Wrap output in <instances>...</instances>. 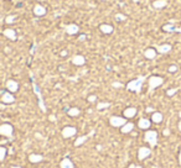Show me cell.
Listing matches in <instances>:
<instances>
[{
    "instance_id": "cell-6",
    "label": "cell",
    "mask_w": 181,
    "mask_h": 168,
    "mask_svg": "<svg viewBox=\"0 0 181 168\" xmlns=\"http://www.w3.org/2000/svg\"><path fill=\"white\" fill-rule=\"evenodd\" d=\"M150 155H151V148H150V147H147V146L139 147V150H138V159L139 161L147 159Z\"/></svg>"
},
{
    "instance_id": "cell-25",
    "label": "cell",
    "mask_w": 181,
    "mask_h": 168,
    "mask_svg": "<svg viewBox=\"0 0 181 168\" xmlns=\"http://www.w3.org/2000/svg\"><path fill=\"white\" fill-rule=\"evenodd\" d=\"M67 114H68V116H71V117H76V116H78L81 114V110L78 108L73 106V108H71V109L67 110Z\"/></svg>"
},
{
    "instance_id": "cell-41",
    "label": "cell",
    "mask_w": 181,
    "mask_h": 168,
    "mask_svg": "<svg viewBox=\"0 0 181 168\" xmlns=\"http://www.w3.org/2000/svg\"><path fill=\"white\" fill-rule=\"evenodd\" d=\"M101 1H104V0H101Z\"/></svg>"
},
{
    "instance_id": "cell-1",
    "label": "cell",
    "mask_w": 181,
    "mask_h": 168,
    "mask_svg": "<svg viewBox=\"0 0 181 168\" xmlns=\"http://www.w3.org/2000/svg\"><path fill=\"white\" fill-rule=\"evenodd\" d=\"M145 80V77L144 75H140L136 79H133L130 80L127 85H125V88H127L128 90H130V92H134V93H140L142 90V87H143V83Z\"/></svg>"
},
{
    "instance_id": "cell-9",
    "label": "cell",
    "mask_w": 181,
    "mask_h": 168,
    "mask_svg": "<svg viewBox=\"0 0 181 168\" xmlns=\"http://www.w3.org/2000/svg\"><path fill=\"white\" fill-rule=\"evenodd\" d=\"M136 113H138V109H136V108H134V106H129V108H127V109L123 111V116H124L125 119H133V117L136 115Z\"/></svg>"
},
{
    "instance_id": "cell-28",
    "label": "cell",
    "mask_w": 181,
    "mask_h": 168,
    "mask_svg": "<svg viewBox=\"0 0 181 168\" xmlns=\"http://www.w3.org/2000/svg\"><path fill=\"white\" fill-rule=\"evenodd\" d=\"M15 17H16L15 15H10V16H8V17L5 19V22H6V24H12L14 20H15Z\"/></svg>"
},
{
    "instance_id": "cell-2",
    "label": "cell",
    "mask_w": 181,
    "mask_h": 168,
    "mask_svg": "<svg viewBox=\"0 0 181 168\" xmlns=\"http://www.w3.org/2000/svg\"><path fill=\"white\" fill-rule=\"evenodd\" d=\"M144 140L150 145V147H155L158 145V132L155 130H147L144 134Z\"/></svg>"
},
{
    "instance_id": "cell-4",
    "label": "cell",
    "mask_w": 181,
    "mask_h": 168,
    "mask_svg": "<svg viewBox=\"0 0 181 168\" xmlns=\"http://www.w3.org/2000/svg\"><path fill=\"white\" fill-rule=\"evenodd\" d=\"M127 122V119L124 116H117V115H113L109 117V124L110 126H113V127H122V126Z\"/></svg>"
},
{
    "instance_id": "cell-32",
    "label": "cell",
    "mask_w": 181,
    "mask_h": 168,
    "mask_svg": "<svg viewBox=\"0 0 181 168\" xmlns=\"http://www.w3.org/2000/svg\"><path fill=\"white\" fill-rule=\"evenodd\" d=\"M176 92H177V89H176V88H174V89H169V90H168V92H166V94H168L169 96H172V95H174V94H175Z\"/></svg>"
},
{
    "instance_id": "cell-7",
    "label": "cell",
    "mask_w": 181,
    "mask_h": 168,
    "mask_svg": "<svg viewBox=\"0 0 181 168\" xmlns=\"http://www.w3.org/2000/svg\"><path fill=\"white\" fill-rule=\"evenodd\" d=\"M62 137L63 138H69V137H73L76 134H77V129L74 126H65L61 131Z\"/></svg>"
},
{
    "instance_id": "cell-23",
    "label": "cell",
    "mask_w": 181,
    "mask_h": 168,
    "mask_svg": "<svg viewBox=\"0 0 181 168\" xmlns=\"http://www.w3.org/2000/svg\"><path fill=\"white\" fill-rule=\"evenodd\" d=\"M163 119H164L163 114L159 113V111H154V113L151 114V121L155 122V124H160V122L163 121Z\"/></svg>"
},
{
    "instance_id": "cell-5",
    "label": "cell",
    "mask_w": 181,
    "mask_h": 168,
    "mask_svg": "<svg viewBox=\"0 0 181 168\" xmlns=\"http://www.w3.org/2000/svg\"><path fill=\"white\" fill-rule=\"evenodd\" d=\"M14 134V126L11 124H1L0 125V135L5 137H11Z\"/></svg>"
},
{
    "instance_id": "cell-24",
    "label": "cell",
    "mask_w": 181,
    "mask_h": 168,
    "mask_svg": "<svg viewBox=\"0 0 181 168\" xmlns=\"http://www.w3.org/2000/svg\"><path fill=\"white\" fill-rule=\"evenodd\" d=\"M166 5H168L166 0H155V1H153V8L154 9H163Z\"/></svg>"
},
{
    "instance_id": "cell-38",
    "label": "cell",
    "mask_w": 181,
    "mask_h": 168,
    "mask_svg": "<svg viewBox=\"0 0 181 168\" xmlns=\"http://www.w3.org/2000/svg\"><path fill=\"white\" fill-rule=\"evenodd\" d=\"M66 54H67L66 51H62V52H61V56H66Z\"/></svg>"
},
{
    "instance_id": "cell-12",
    "label": "cell",
    "mask_w": 181,
    "mask_h": 168,
    "mask_svg": "<svg viewBox=\"0 0 181 168\" xmlns=\"http://www.w3.org/2000/svg\"><path fill=\"white\" fill-rule=\"evenodd\" d=\"M1 101L4 104H12L14 101H15V96H14L12 93H10V92H5L1 95Z\"/></svg>"
},
{
    "instance_id": "cell-10",
    "label": "cell",
    "mask_w": 181,
    "mask_h": 168,
    "mask_svg": "<svg viewBox=\"0 0 181 168\" xmlns=\"http://www.w3.org/2000/svg\"><path fill=\"white\" fill-rule=\"evenodd\" d=\"M32 11H34L35 15L39 16V17H40V16L46 15V8H45L44 5H41V4H36V5H35Z\"/></svg>"
},
{
    "instance_id": "cell-13",
    "label": "cell",
    "mask_w": 181,
    "mask_h": 168,
    "mask_svg": "<svg viewBox=\"0 0 181 168\" xmlns=\"http://www.w3.org/2000/svg\"><path fill=\"white\" fill-rule=\"evenodd\" d=\"M65 31L68 35H76V33L80 32V26L76 25V24H69L65 27Z\"/></svg>"
},
{
    "instance_id": "cell-17",
    "label": "cell",
    "mask_w": 181,
    "mask_h": 168,
    "mask_svg": "<svg viewBox=\"0 0 181 168\" xmlns=\"http://www.w3.org/2000/svg\"><path fill=\"white\" fill-rule=\"evenodd\" d=\"M156 54H158V52L155 48H147V50L144 51V57L148 59H154L156 57Z\"/></svg>"
},
{
    "instance_id": "cell-30",
    "label": "cell",
    "mask_w": 181,
    "mask_h": 168,
    "mask_svg": "<svg viewBox=\"0 0 181 168\" xmlns=\"http://www.w3.org/2000/svg\"><path fill=\"white\" fill-rule=\"evenodd\" d=\"M168 71H169L170 73H175V72H177V66H176V64H171V66L169 67Z\"/></svg>"
},
{
    "instance_id": "cell-15",
    "label": "cell",
    "mask_w": 181,
    "mask_h": 168,
    "mask_svg": "<svg viewBox=\"0 0 181 168\" xmlns=\"http://www.w3.org/2000/svg\"><path fill=\"white\" fill-rule=\"evenodd\" d=\"M3 33H4V36L6 38H9L11 41H15L16 40V31L14 30V29H10V27H8V29H5L3 31Z\"/></svg>"
},
{
    "instance_id": "cell-11",
    "label": "cell",
    "mask_w": 181,
    "mask_h": 168,
    "mask_svg": "<svg viewBox=\"0 0 181 168\" xmlns=\"http://www.w3.org/2000/svg\"><path fill=\"white\" fill-rule=\"evenodd\" d=\"M72 63L74 66H78V67H81V66H83L86 63V58H85V56H82V54H76V56H73L72 57Z\"/></svg>"
},
{
    "instance_id": "cell-19",
    "label": "cell",
    "mask_w": 181,
    "mask_h": 168,
    "mask_svg": "<svg viewBox=\"0 0 181 168\" xmlns=\"http://www.w3.org/2000/svg\"><path fill=\"white\" fill-rule=\"evenodd\" d=\"M99 30H101V32L102 33H104V35H110L113 32V26L112 25H109V24H102L101 26H99Z\"/></svg>"
},
{
    "instance_id": "cell-36",
    "label": "cell",
    "mask_w": 181,
    "mask_h": 168,
    "mask_svg": "<svg viewBox=\"0 0 181 168\" xmlns=\"http://www.w3.org/2000/svg\"><path fill=\"white\" fill-rule=\"evenodd\" d=\"M179 163L181 164V151H180V153H179Z\"/></svg>"
},
{
    "instance_id": "cell-3",
    "label": "cell",
    "mask_w": 181,
    "mask_h": 168,
    "mask_svg": "<svg viewBox=\"0 0 181 168\" xmlns=\"http://www.w3.org/2000/svg\"><path fill=\"white\" fill-rule=\"evenodd\" d=\"M148 83H149V89L154 90V89H156L158 87H160L164 83V78L163 77H159V75H151L149 78V80H148Z\"/></svg>"
},
{
    "instance_id": "cell-20",
    "label": "cell",
    "mask_w": 181,
    "mask_h": 168,
    "mask_svg": "<svg viewBox=\"0 0 181 168\" xmlns=\"http://www.w3.org/2000/svg\"><path fill=\"white\" fill-rule=\"evenodd\" d=\"M133 130H134V124L133 122H128V121L120 127L122 134H129V132H131Z\"/></svg>"
},
{
    "instance_id": "cell-26",
    "label": "cell",
    "mask_w": 181,
    "mask_h": 168,
    "mask_svg": "<svg viewBox=\"0 0 181 168\" xmlns=\"http://www.w3.org/2000/svg\"><path fill=\"white\" fill-rule=\"evenodd\" d=\"M110 106V103L108 101H101L97 104V110H103V109H107Z\"/></svg>"
},
{
    "instance_id": "cell-31",
    "label": "cell",
    "mask_w": 181,
    "mask_h": 168,
    "mask_svg": "<svg viewBox=\"0 0 181 168\" xmlns=\"http://www.w3.org/2000/svg\"><path fill=\"white\" fill-rule=\"evenodd\" d=\"M112 87H113V88H118V89H119V88L123 87V84H122L120 82H113V83H112Z\"/></svg>"
},
{
    "instance_id": "cell-35",
    "label": "cell",
    "mask_w": 181,
    "mask_h": 168,
    "mask_svg": "<svg viewBox=\"0 0 181 168\" xmlns=\"http://www.w3.org/2000/svg\"><path fill=\"white\" fill-rule=\"evenodd\" d=\"M147 111L148 113H154V109L153 108H147Z\"/></svg>"
},
{
    "instance_id": "cell-27",
    "label": "cell",
    "mask_w": 181,
    "mask_h": 168,
    "mask_svg": "<svg viewBox=\"0 0 181 168\" xmlns=\"http://www.w3.org/2000/svg\"><path fill=\"white\" fill-rule=\"evenodd\" d=\"M6 152H8V150H6L5 147L0 146V162H3V161L5 159V157H6Z\"/></svg>"
},
{
    "instance_id": "cell-21",
    "label": "cell",
    "mask_w": 181,
    "mask_h": 168,
    "mask_svg": "<svg viewBox=\"0 0 181 168\" xmlns=\"http://www.w3.org/2000/svg\"><path fill=\"white\" fill-rule=\"evenodd\" d=\"M29 161L31 163H39L41 161H44V156L40 155V153H31L29 156Z\"/></svg>"
},
{
    "instance_id": "cell-39",
    "label": "cell",
    "mask_w": 181,
    "mask_h": 168,
    "mask_svg": "<svg viewBox=\"0 0 181 168\" xmlns=\"http://www.w3.org/2000/svg\"><path fill=\"white\" fill-rule=\"evenodd\" d=\"M179 130H180V131H181V120H180V121H179Z\"/></svg>"
},
{
    "instance_id": "cell-37",
    "label": "cell",
    "mask_w": 181,
    "mask_h": 168,
    "mask_svg": "<svg viewBox=\"0 0 181 168\" xmlns=\"http://www.w3.org/2000/svg\"><path fill=\"white\" fill-rule=\"evenodd\" d=\"M85 38H86V36H85V35H82V36L80 37V40H81V41H83V40H85Z\"/></svg>"
},
{
    "instance_id": "cell-33",
    "label": "cell",
    "mask_w": 181,
    "mask_h": 168,
    "mask_svg": "<svg viewBox=\"0 0 181 168\" xmlns=\"http://www.w3.org/2000/svg\"><path fill=\"white\" fill-rule=\"evenodd\" d=\"M88 101H89V103H96V101H97V96L93 95V94L89 95V96H88Z\"/></svg>"
},
{
    "instance_id": "cell-40",
    "label": "cell",
    "mask_w": 181,
    "mask_h": 168,
    "mask_svg": "<svg viewBox=\"0 0 181 168\" xmlns=\"http://www.w3.org/2000/svg\"><path fill=\"white\" fill-rule=\"evenodd\" d=\"M11 168H21V167H20V166H12Z\"/></svg>"
},
{
    "instance_id": "cell-29",
    "label": "cell",
    "mask_w": 181,
    "mask_h": 168,
    "mask_svg": "<svg viewBox=\"0 0 181 168\" xmlns=\"http://www.w3.org/2000/svg\"><path fill=\"white\" fill-rule=\"evenodd\" d=\"M115 19H117L118 21H124V20H127V16L123 15V14H117V15H115Z\"/></svg>"
},
{
    "instance_id": "cell-14",
    "label": "cell",
    "mask_w": 181,
    "mask_h": 168,
    "mask_svg": "<svg viewBox=\"0 0 181 168\" xmlns=\"http://www.w3.org/2000/svg\"><path fill=\"white\" fill-rule=\"evenodd\" d=\"M138 126H139V129H142V130H149L150 126H151V120L143 117V119H140V120H139Z\"/></svg>"
},
{
    "instance_id": "cell-22",
    "label": "cell",
    "mask_w": 181,
    "mask_h": 168,
    "mask_svg": "<svg viewBox=\"0 0 181 168\" xmlns=\"http://www.w3.org/2000/svg\"><path fill=\"white\" fill-rule=\"evenodd\" d=\"M89 135H82V136H78L77 138L74 140V142H73V146L74 147H78V146H82L83 143H85L87 140H88Z\"/></svg>"
},
{
    "instance_id": "cell-16",
    "label": "cell",
    "mask_w": 181,
    "mask_h": 168,
    "mask_svg": "<svg viewBox=\"0 0 181 168\" xmlns=\"http://www.w3.org/2000/svg\"><path fill=\"white\" fill-rule=\"evenodd\" d=\"M171 45H169V43H164V45H160V46H158L155 50H156V52H159V53H161V54H165V53H169L170 51H171Z\"/></svg>"
},
{
    "instance_id": "cell-8",
    "label": "cell",
    "mask_w": 181,
    "mask_h": 168,
    "mask_svg": "<svg viewBox=\"0 0 181 168\" xmlns=\"http://www.w3.org/2000/svg\"><path fill=\"white\" fill-rule=\"evenodd\" d=\"M6 89H8V92H10V93H16L19 90V83L14 79H9L6 82Z\"/></svg>"
},
{
    "instance_id": "cell-34",
    "label": "cell",
    "mask_w": 181,
    "mask_h": 168,
    "mask_svg": "<svg viewBox=\"0 0 181 168\" xmlns=\"http://www.w3.org/2000/svg\"><path fill=\"white\" fill-rule=\"evenodd\" d=\"M128 168H143V167H142V166H136V164H133V163H131Z\"/></svg>"
},
{
    "instance_id": "cell-18",
    "label": "cell",
    "mask_w": 181,
    "mask_h": 168,
    "mask_svg": "<svg viewBox=\"0 0 181 168\" xmlns=\"http://www.w3.org/2000/svg\"><path fill=\"white\" fill-rule=\"evenodd\" d=\"M60 168H74V164H73V162L71 161V158L65 157L60 162Z\"/></svg>"
}]
</instances>
